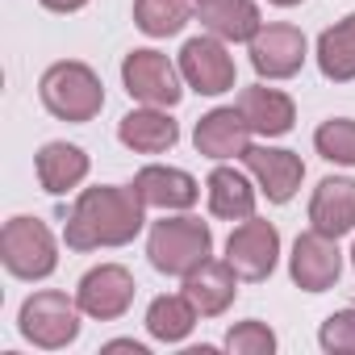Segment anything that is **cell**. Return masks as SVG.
Instances as JSON below:
<instances>
[{
    "label": "cell",
    "instance_id": "6da1fadb",
    "mask_svg": "<svg viewBox=\"0 0 355 355\" xmlns=\"http://www.w3.org/2000/svg\"><path fill=\"white\" fill-rule=\"evenodd\" d=\"M142 226H146V205L134 193V184H96L84 189L63 214V243L71 251L125 247L142 234Z\"/></svg>",
    "mask_w": 355,
    "mask_h": 355
},
{
    "label": "cell",
    "instance_id": "7a4b0ae2",
    "mask_svg": "<svg viewBox=\"0 0 355 355\" xmlns=\"http://www.w3.org/2000/svg\"><path fill=\"white\" fill-rule=\"evenodd\" d=\"M209 255H214V230H209V222L189 218V214H167L146 234V259L163 276H180L184 280Z\"/></svg>",
    "mask_w": 355,
    "mask_h": 355
},
{
    "label": "cell",
    "instance_id": "3957f363",
    "mask_svg": "<svg viewBox=\"0 0 355 355\" xmlns=\"http://www.w3.org/2000/svg\"><path fill=\"white\" fill-rule=\"evenodd\" d=\"M38 96L46 105L51 117L59 121H92L101 109H105V84L101 76L80 63V59H63V63H51L38 80Z\"/></svg>",
    "mask_w": 355,
    "mask_h": 355
},
{
    "label": "cell",
    "instance_id": "277c9868",
    "mask_svg": "<svg viewBox=\"0 0 355 355\" xmlns=\"http://www.w3.org/2000/svg\"><path fill=\"white\" fill-rule=\"evenodd\" d=\"M80 301L59 293V288H42V293H30L21 301V313H17V330L26 343L42 347V351H63L80 338Z\"/></svg>",
    "mask_w": 355,
    "mask_h": 355
},
{
    "label": "cell",
    "instance_id": "5b68a950",
    "mask_svg": "<svg viewBox=\"0 0 355 355\" xmlns=\"http://www.w3.org/2000/svg\"><path fill=\"white\" fill-rule=\"evenodd\" d=\"M0 263L17 280H46L59 268V243L38 218H9L0 230Z\"/></svg>",
    "mask_w": 355,
    "mask_h": 355
},
{
    "label": "cell",
    "instance_id": "8992f818",
    "mask_svg": "<svg viewBox=\"0 0 355 355\" xmlns=\"http://www.w3.org/2000/svg\"><path fill=\"white\" fill-rule=\"evenodd\" d=\"M121 84L138 105H159V109H175L184 96V76L180 63H171L163 51H130L121 59Z\"/></svg>",
    "mask_w": 355,
    "mask_h": 355
},
{
    "label": "cell",
    "instance_id": "52a82bcc",
    "mask_svg": "<svg viewBox=\"0 0 355 355\" xmlns=\"http://www.w3.org/2000/svg\"><path fill=\"white\" fill-rule=\"evenodd\" d=\"M134 293H138V284H134L130 268H121V263L88 268V272L80 276V284H76V301H80L84 318H96V322H117V318H125L130 305H134Z\"/></svg>",
    "mask_w": 355,
    "mask_h": 355
},
{
    "label": "cell",
    "instance_id": "ba28073f",
    "mask_svg": "<svg viewBox=\"0 0 355 355\" xmlns=\"http://www.w3.org/2000/svg\"><path fill=\"white\" fill-rule=\"evenodd\" d=\"M226 259L243 280H251V284L268 280L276 272V259H280V230L263 218L239 222L226 239Z\"/></svg>",
    "mask_w": 355,
    "mask_h": 355
},
{
    "label": "cell",
    "instance_id": "9c48e42d",
    "mask_svg": "<svg viewBox=\"0 0 355 355\" xmlns=\"http://www.w3.org/2000/svg\"><path fill=\"white\" fill-rule=\"evenodd\" d=\"M180 76L193 92L201 96H222L234 88V55L226 51L222 38L214 34H201V38H189L184 51H180Z\"/></svg>",
    "mask_w": 355,
    "mask_h": 355
},
{
    "label": "cell",
    "instance_id": "30bf717a",
    "mask_svg": "<svg viewBox=\"0 0 355 355\" xmlns=\"http://www.w3.org/2000/svg\"><path fill=\"white\" fill-rule=\"evenodd\" d=\"M288 276H293V284L305 288V293H326V288H334L338 276H343L338 239H330V234H322V230H313V226H309L305 234H297L293 255H288Z\"/></svg>",
    "mask_w": 355,
    "mask_h": 355
},
{
    "label": "cell",
    "instance_id": "8fae6325",
    "mask_svg": "<svg viewBox=\"0 0 355 355\" xmlns=\"http://www.w3.org/2000/svg\"><path fill=\"white\" fill-rule=\"evenodd\" d=\"M247 46H251V67L259 71V80H293L305 67V55H309L305 34L288 21L263 26Z\"/></svg>",
    "mask_w": 355,
    "mask_h": 355
},
{
    "label": "cell",
    "instance_id": "7c38bea8",
    "mask_svg": "<svg viewBox=\"0 0 355 355\" xmlns=\"http://www.w3.org/2000/svg\"><path fill=\"white\" fill-rule=\"evenodd\" d=\"M243 163H247V171L255 175L259 193H263L272 205H288V201L297 197L301 180H305L301 155H297V150H284V146H255V142H251L247 155H243Z\"/></svg>",
    "mask_w": 355,
    "mask_h": 355
},
{
    "label": "cell",
    "instance_id": "4fadbf2b",
    "mask_svg": "<svg viewBox=\"0 0 355 355\" xmlns=\"http://www.w3.org/2000/svg\"><path fill=\"white\" fill-rule=\"evenodd\" d=\"M251 138H255V130L247 125V117H243L239 105L209 109V113L197 121V130H193V146H197V155H205V159H214V163L243 159L247 146H251Z\"/></svg>",
    "mask_w": 355,
    "mask_h": 355
},
{
    "label": "cell",
    "instance_id": "5bb4252c",
    "mask_svg": "<svg viewBox=\"0 0 355 355\" xmlns=\"http://www.w3.org/2000/svg\"><path fill=\"white\" fill-rule=\"evenodd\" d=\"M134 193L142 197L146 209H163V214H184L201 201V184L197 175L184 167H167V163H150L134 175Z\"/></svg>",
    "mask_w": 355,
    "mask_h": 355
},
{
    "label": "cell",
    "instance_id": "9a60e30c",
    "mask_svg": "<svg viewBox=\"0 0 355 355\" xmlns=\"http://www.w3.org/2000/svg\"><path fill=\"white\" fill-rule=\"evenodd\" d=\"M205 197H209V214L222 222H247L255 218V201H259V184L251 171H239L230 163H218L205 180Z\"/></svg>",
    "mask_w": 355,
    "mask_h": 355
},
{
    "label": "cell",
    "instance_id": "2e32d148",
    "mask_svg": "<svg viewBox=\"0 0 355 355\" xmlns=\"http://www.w3.org/2000/svg\"><path fill=\"white\" fill-rule=\"evenodd\" d=\"M239 272L230 268V259H205L201 268H193L189 276H184V297L197 305V313L201 318H218V313H226L230 305H234V297H239Z\"/></svg>",
    "mask_w": 355,
    "mask_h": 355
},
{
    "label": "cell",
    "instance_id": "e0dca14e",
    "mask_svg": "<svg viewBox=\"0 0 355 355\" xmlns=\"http://www.w3.org/2000/svg\"><path fill=\"white\" fill-rule=\"evenodd\" d=\"M117 138L134 155H163V150H171L180 142V125H175L167 117V109H159V105H138L117 121Z\"/></svg>",
    "mask_w": 355,
    "mask_h": 355
},
{
    "label": "cell",
    "instance_id": "ac0fdd59",
    "mask_svg": "<svg viewBox=\"0 0 355 355\" xmlns=\"http://www.w3.org/2000/svg\"><path fill=\"white\" fill-rule=\"evenodd\" d=\"M309 226L330 234V239L351 234L355 230V180H347V175H326L309 197Z\"/></svg>",
    "mask_w": 355,
    "mask_h": 355
},
{
    "label": "cell",
    "instance_id": "d6986e66",
    "mask_svg": "<svg viewBox=\"0 0 355 355\" xmlns=\"http://www.w3.org/2000/svg\"><path fill=\"white\" fill-rule=\"evenodd\" d=\"M239 109L247 117V125L259 134V138H284L293 125H297V105L288 92L280 88H268V84H251L239 92Z\"/></svg>",
    "mask_w": 355,
    "mask_h": 355
},
{
    "label": "cell",
    "instance_id": "ffe728a7",
    "mask_svg": "<svg viewBox=\"0 0 355 355\" xmlns=\"http://www.w3.org/2000/svg\"><path fill=\"white\" fill-rule=\"evenodd\" d=\"M88 150L76 146V142H46L34 159V171H38V184L51 193V197H63L71 189H80L88 180Z\"/></svg>",
    "mask_w": 355,
    "mask_h": 355
},
{
    "label": "cell",
    "instance_id": "44dd1931",
    "mask_svg": "<svg viewBox=\"0 0 355 355\" xmlns=\"http://www.w3.org/2000/svg\"><path fill=\"white\" fill-rule=\"evenodd\" d=\"M197 17H201L205 34H214L222 42H251L263 30L255 0H201Z\"/></svg>",
    "mask_w": 355,
    "mask_h": 355
},
{
    "label": "cell",
    "instance_id": "7402d4cb",
    "mask_svg": "<svg viewBox=\"0 0 355 355\" xmlns=\"http://www.w3.org/2000/svg\"><path fill=\"white\" fill-rule=\"evenodd\" d=\"M197 305L184 293H163L146 305V334L155 343H184L197 326Z\"/></svg>",
    "mask_w": 355,
    "mask_h": 355
},
{
    "label": "cell",
    "instance_id": "603a6c76",
    "mask_svg": "<svg viewBox=\"0 0 355 355\" xmlns=\"http://www.w3.org/2000/svg\"><path fill=\"white\" fill-rule=\"evenodd\" d=\"M318 67L334 84L355 80V13H347L343 21L322 30V38H318Z\"/></svg>",
    "mask_w": 355,
    "mask_h": 355
},
{
    "label": "cell",
    "instance_id": "cb8c5ba5",
    "mask_svg": "<svg viewBox=\"0 0 355 355\" xmlns=\"http://www.w3.org/2000/svg\"><path fill=\"white\" fill-rule=\"evenodd\" d=\"M193 21V0H134V26L146 38H171Z\"/></svg>",
    "mask_w": 355,
    "mask_h": 355
},
{
    "label": "cell",
    "instance_id": "d4e9b609",
    "mask_svg": "<svg viewBox=\"0 0 355 355\" xmlns=\"http://www.w3.org/2000/svg\"><path fill=\"white\" fill-rule=\"evenodd\" d=\"M313 150L326 163L338 167H355V121L351 117H330L313 130Z\"/></svg>",
    "mask_w": 355,
    "mask_h": 355
},
{
    "label": "cell",
    "instance_id": "484cf974",
    "mask_svg": "<svg viewBox=\"0 0 355 355\" xmlns=\"http://www.w3.org/2000/svg\"><path fill=\"white\" fill-rule=\"evenodd\" d=\"M230 355H272L276 351V330L259 318H247V322H234L226 330V343H222Z\"/></svg>",
    "mask_w": 355,
    "mask_h": 355
},
{
    "label": "cell",
    "instance_id": "4316f807",
    "mask_svg": "<svg viewBox=\"0 0 355 355\" xmlns=\"http://www.w3.org/2000/svg\"><path fill=\"white\" fill-rule=\"evenodd\" d=\"M318 343L326 355H355V309H338L322 322Z\"/></svg>",
    "mask_w": 355,
    "mask_h": 355
},
{
    "label": "cell",
    "instance_id": "83f0119b",
    "mask_svg": "<svg viewBox=\"0 0 355 355\" xmlns=\"http://www.w3.org/2000/svg\"><path fill=\"white\" fill-rule=\"evenodd\" d=\"M42 9H51V13H80L88 0H38Z\"/></svg>",
    "mask_w": 355,
    "mask_h": 355
},
{
    "label": "cell",
    "instance_id": "f1b7e54d",
    "mask_svg": "<svg viewBox=\"0 0 355 355\" xmlns=\"http://www.w3.org/2000/svg\"><path fill=\"white\" fill-rule=\"evenodd\" d=\"M101 351H130V355H146V347H142V343H134V338H109Z\"/></svg>",
    "mask_w": 355,
    "mask_h": 355
},
{
    "label": "cell",
    "instance_id": "f546056e",
    "mask_svg": "<svg viewBox=\"0 0 355 355\" xmlns=\"http://www.w3.org/2000/svg\"><path fill=\"white\" fill-rule=\"evenodd\" d=\"M268 5H276V9H293V5H301V0H268Z\"/></svg>",
    "mask_w": 355,
    "mask_h": 355
},
{
    "label": "cell",
    "instance_id": "4dcf8cb0",
    "mask_svg": "<svg viewBox=\"0 0 355 355\" xmlns=\"http://www.w3.org/2000/svg\"><path fill=\"white\" fill-rule=\"evenodd\" d=\"M351 268H355V247H351Z\"/></svg>",
    "mask_w": 355,
    "mask_h": 355
},
{
    "label": "cell",
    "instance_id": "1f68e13d",
    "mask_svg": "<svg viewBox=\"0 0 355 355\" xmlns=\"http://www.w3.org/2000/svg\"><path fill=\"white\" fill-rule=\"evenodd\" d=\"M193 5H201V0H193Z\"/></svg>",
    "mask_w": 355,
    "mask_h": 355
}]
</instances>
